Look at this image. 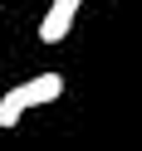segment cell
I'll return each mask as SVG.
<instances>
[{"label": "cell", "mask_w": 142, "mask_h": 151, "mask_svg": "<svg viewBox=\"0 0 142 151\" xmlns=\"http://www.w3.org/2000/svg\"><path fill=\"white\" fill-rule=\"evenodd\" d=\"M64 93V73H39V78H25L15 88L0 93V127H20V117L30 107H44Z\"/></svg>", "instance_id": "cell-1"}, {"label": "cell", "mask_w": 142, "mask_h": 151, "mask_svg": "<svg viewBox=\"0 0 142 151\" xmlns=\"http://www.w3.org/2000/svg\"><path fill=\"white\" fill-rule=\"evenodd\" d=\"M79 10H83V0H49V10L39 15V44H64Z\"/></svg>", "instance_id": "cell-2"}]
</instances>
